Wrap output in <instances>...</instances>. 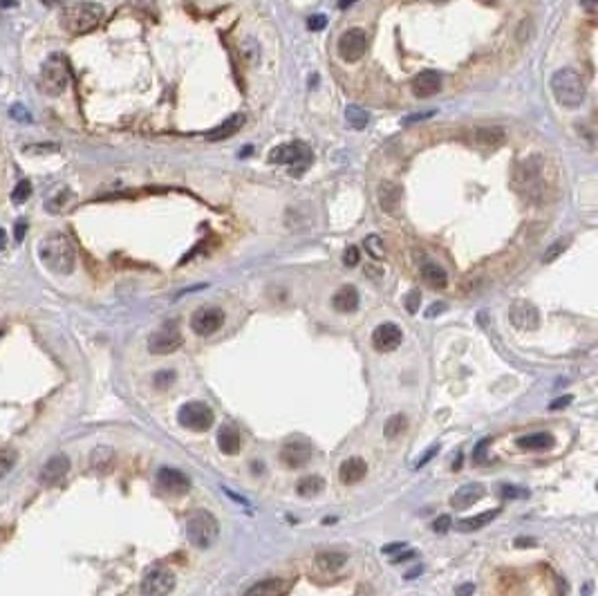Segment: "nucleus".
Segmentation results:
<instances>
[{
    "mask_svg": "<svg viewBox=\"0 0 598 596\" xmlns=\"http://www.w3.org/2000/svg\"><path fill=\"white\" fill-rule=\"evenodd\" d=\"M413 556H415V551H406L403 556H395V558H392V563H403L406 558H413Z\"/></svg>",
    "mask_w": 598,
    "mask_h": 596,
    "instance_id": "obj_52",
    "label": "nucleus"
},
{
    "mask_svg": "<svg viewBox=\"0 0 598 596\" xmlns=\"http://www.w3.org/2000/svg\"><path fill=\"white\" fill-rule=\"evenodd\" d=\"M70 86V67H67L65 59L54 54L50 57L43 65H40L38 72V88L47 97H61V94Z\"/></svg>",
    "mask_w": 598,
    "mask_h": 596,
    "instance_id": "obj_4",
    "label": "nucleus"
},
{
    "mask_svg": "<svg viewBox=\"0 0 598 596\" xmlns=\"http://www.w3.org/2000/svg\"><path fill=\"white\" fill-rule=\"evenodd\" d=\"M403 341V332L395 323H381L372 332V345L376 352H392L397 350Z\"/></svg>",
    "mask_w": 598,
    "mask_h": 596,
    "instance_id": "obj_12",
    "label": "nucleus"
},
{
    "mask_svg": "<svg viewBox=\"0 0 598 596\" xmlns=\"http://www.w3.org/2000/svg\"><path fill=\"white\" fill-rule=\"evenodd\" d=\"M580 5H582V9L590 13V16H594V13H596V0H580Z\"/></svg>",
    "mask_w": 598,
    "mask_h": 596,
    "instance_id": "obj_48",
    "label": "nucleus"
},
{
    "mask_svg": "<svg viewBox=\"0 0 598 596\" xmlns=\"http://www.w3.org/2000/svg\"><path fill=\"white\" fill-rule=\"evenodd\" d=\"M311 159H314V155H311V148L305 142L282 144V146H276L274 151L269 153L271 164L292 166V168H296V173H303L311 164Z\"/></svg>",
    "mask_w": 598,
    "mask_h": 596,
    "instance_id": "obj_6",
    "label": "nucleus"
},
{
    "mask_svg": "<svg viewBox=\"0 0 598 596\" xmlns=\"http://www.w3.org/2000/svg\"><path fill=\"white\" fill-rule=\"evenodd\" d=\"M359 260H361L359 249H357L355 245H350V247L345 249V253H343V263H345V267H357V265H359Z\"/></svg>",
    "mask_w": 598,
    "mask_h": 596,
    "instance_id": "obj_41",
    "label": "nucleus"
},
{
    "mask_svg": "<svg viewBox=\"0 0 598 596\" xmlns=\"http://www.w3.org/2000/svg\"><path fill=\"white\" fill-rule=\"evenodd\" d=\"M442 90V74L437 70H421L413 79V94L417 99H430Z\"/></svg>",
    "mask_w": 598,
    "mask_h": 596,
    "instance_id": "obj_14",
    "label": "nucleus"
},
{
    "mask_svg": "<svg viewBox=\"0 0 598 596\" xmlns=\"http://www.w3.org/2000/svg\"><path fill=\"white\" fill-rule=\"evenodd\" d=\"M437 451H439V446H432V449H430V451H426V455H424V459H419V462H417V469H419V466H424V464L428 462V459H430V457H432L435 453H437Z\"/></svg>",
    "mask_w": 598,
    "mask_h": 596,
    "instance_id": "obj_50",
    "label": "nucleus"
},
{
    "mask_svg": "<svg viewBox=\"0 0 598 596\" xmlns=\"http://www.w3.org/2000/svg\"><path fill=\"white\" fill-rule=\"evenodd\" d=\"M280 457H282V462L287 464L289 469H301L311 459V449H309L307 444H298V442L296 444H287L282 449Z\"/></svg>",
    "mask_w": 598,
    "mask_h": 596,
    "instance_id": "obj_21",
    "label": "nucleus"
},
{
    "mask_svg": "<svg viewBox=\"0 0 598 596\" xmlns=\"http://www.w3.org/2000/svg\"><path fill=\"white\" fill-rule=\"evenodd\" d=\"M25 231H27V222H25V220L16 222V231H13V238H16V242H23Z\"/></svg>",
    "mask_w": 598,
    "mask_h": 596,
    "instance_id": "obj_47",
    "label": "nucleus"
},
{
    "mask_svg": "<svg viewBox=\"0 0 598 596\" xmlns=\"http://www.w3.org/2000/svg\"><path fill=\"white\" fill-rule=\"evenodd\" d=\"M406 430H408V419H406V415H392L388 422H386V426H384V435H386L388 440H397V437L403 435Z\"/></svg>",
    "mask_w": 598,
    "mask_h": 596,
    "instance_id": "obj_32",
    "label": "nucleus"
},
{
    "mask_svg": "<svg viewBox=\"0 0 598 596\" xmlns=\"http://www.w3.org/2000/svg\"><path fill=\"white\" fill-rule=\"evenodd\" d=\"M401 195H403L401 186H397L395 182H381V186H379V205H381L384 213L399 215Z\"/></svg>",
    "mask_w": 598,
    "mask_h": 596,
    "instance_id": "obj_17",
    "label": "nucleus"
},
{
    "mask_svg": "<svg viewBox=\"0 0 598 596\" xmlns=\"http://www.w3.org/2000/svg\"><path fill=\"white\" fill-rule=\"evenodd\" d=\"M16 451H11V449H0V480H5L9 473L13 471V466H16Z\"/></svg>",
    "mask_w": 598,
    "mask_h": 596,
    "instance_id": "obj_34",
    "label": "nucleus"
},
{
    "mask_svg": "<svg viewBox=\"0 0 598 596\" xmlns=\"http://www.w3.org/2000/svg\"><path fill=\"white\" fill-rule=\"evenodd\" d=\"M484 486L482 484H464L459 486V489L451 495V505L455 509H468L473 505H478L480 500L484 498Z\"/></svg>",
    "mask_w": 598,
    "mask_h": 596,
    "instance_id": "obj_18",
    "label": "nucleus"
},
{
    "mask_svg": "<svg viewBox=\"0 0 598 596\" xmlns=\"http://www.w3.org/2000/svg\"><path fill=\"white\" fill-rule=\"evenodd\" d=\"M345 119H347V124H350L352 128L363 130L365 126H368L370 115L365 113L363 108H359V105H347V110H345Z\"/></svg>",
    "mask_w": 598,
    "mask_h": 596,
    "instance_id": "obj_33",
    "label": "nucleus"
},
{
    "mask_svg": "<svg viewBox=\"0 0 598 596\" xmlns=\"http://www.w3.org/2000/svg\"><path fill=\"white\" fill-rule=\"evenodd\" d=\"M38 258L52 274L70 276L76 267V247L63 231H52L38 242Z\"/></svg>",
    "mask_w": 598,
    "mask_h": 596,
    "instance_id": "obj_1",
    "label": "nucleus"
},
{
    "mask_svg": "<svg viewBox=\"0 0 598 596\" xmlns=\"http://www.w3.org/2000/svg\"><path fill=\"white\" fill-rule=\"evenodd\" d=\"M105 16V9L99 3L92 0H79V3H70L61 9V30L72 34V36H84L90 34L92 30H97Z\"/></svg>",
    "mask_w": 598,
    "mask_h": 596,
    "instance_id": "obj_2",
    "label": "nucleus"
},
{
    "mask_svg": "<svg viewBox=\"0 0 598 596\" xmlns=\"http://www.w3.org/2000/svg\"><path fill=\"white\" fill-rule=\"evenodd\" d=\"M32 195V182L30 180H21L18 186L11 191V202L13 205H25L27 200Z\"/></svg>",
    "mask_w": 598,
    "mask_h": 596,
    "instance_id": "obj_35",
    "label": "nucleus"
},
{
    "mask_svg": "<svg viewBox=\"0 0 598 596\" xmlns=\"http://www.w3.org/2000/svg\"><path fill=\"white\" fill-rule=\"evenodd\" d=\"M220 534V525L217 518L209 511H195L186 520V538L188 543L195 545L197 549H209Z\"/></svg>",
    "mask_w": 598,
    "mask_h": 596,
    "instance_id": "obj_5",
    "label": "nucleus"
},
{
    "mask_svg": "<svg viewBox=\"0 0 598 596\" xmlns=\"http://www.w3.org/2000/svg\"><path fill=\"white\" fill-rule=\"evenodd\" d=\"M0 249H5V229H0Z\"/></svg>",
    "mask_w": 598,
    "mask_h": 596,
    "instance_id": "obj_55",
    "label": "nucleus"
},
{
    "mask_svg": "<svg viewBox=\"0 0 598 596\" xmlns=\"http://www.w3.org/2000/svg\"><path fill=\"white\" fill-rule=\"evenodd\" d=\"M488 444H491V440H482V442L478 444V449H475V455H473L475 462L482 464L484 459H486V446H488Z\"/></svg>",
    "mask_w": 598,
    "mask_h": 596,
    "instance_id": "obj_45",
    "label": "nucleus"
},
{
    "mask_svg": "<svg viewBox=\"0 0 598 596\" xmlns=\"http://www.w3.org/2000/svg\"><path fill=\"white\" fill-rule=\"evenodd\" d=\"M325 489V480L321 476H305L303 480H298L296 491L301 498H316Z\"/></svg>",
    "mask_w": 598,
    "mask_h": 596,
    "instance_id": "obj_30",
    "label": "nucleus"
},
{
    "mask_svg": "<svg viewBox=\"0 0 598 596\" xmlns=\"http://www.w3.org/2000/svg\"><path fill=\"white\" fill-rule=\"evenodd\" d=\"M347 563V556L341 551H321L316 554V565L323 572H336Z\"/></svg>",
    "mask_w": 598,
    "mask_h": 596,
    "instance_id": "obj_29",
    "label": "nucleus"
},
{
    "mask_svg": "<svg viewBox=\"0 0 598 596\" xmlns=\"http://www.w3.org/2000/svg\"><path fill=\"white\" fill-rule=\"evenodd\" d=\"M332 305H334L336 311H341V314H350V311H355L359 307V292H357V287H352V285L341 287L334 294Z\"/></svg>",
    "mask_w": 598,
    "mask_h": 596,
    "instance_id": "obj_23",
    "label": "nucleus"
},
{
    "mask_svg": "<svg viewBox=\"0 0 598 596\" xmlns=\"http://www.w3.org/2000/svg\"><path fill=\"white\" fill-rule=\"evenodd\" d=\"M175 382V372L173 370H161L155 374V386L157 388H168Z\"/></svg>",
    "mask_w": 598,
    "mask_h": 596,
    "instance_id": "obj_40",
    "label": "nucleus"
},
{
    "mask_svg": "<svg viewBox=\"0 0 598 596\" xmlns=\"http://www.w3.org/2000/svg\"><path fill=\"white\" fill-rule=\"evenodd\" d=\"M421 278H424L426 285H430L432 290H446V285H448L446 272L435 263H426L424 267H421Z\"/></svg>",
    "mask_w": 598,
    "mask_h": 596,
    "instance_id": "obj_27",
    "label": "nucleus"
},
{
    "mask_svg": "<svg viewBox=\"0 0 598 596\" xmlns=\"http://www.w3.org/2000/svg\"><path fill=\"white\" fill-rule=\"evenodd\" d=\"M569 401H572V397H569V395H565V397H558V401H553V403H551V411H558V408H563V406H567Z\"/></svg>",
    "mask_w": 598,
    "mask_h": 596,
    "instance_id": "obj_49",
    "label": "nucleus"
},
{
    "mask_svg": "<svg viewBox=\"0 0 598 596\" xmlns=\"http://www.w3.org/2000/svg\"><path fill=\"white\" fill-rule=\"evenodd\" d=\"M59 151L57 144H36V146H25L27 155H43V153H54Z\"/></svg>",
    "mask_w": 598,
    "mask_h": 596,
    "instance_id": "obj_38",
    "label": "nucleus"
},
{
    "mask_svg": "<svg viewBox=\"0 0 598 596\" xmlns=\"http://www.w3.org/2000/svg\"><path fill=\"white\" fill-rule=\"evenodd\" d=\"M9 115H11L13 119H21V121H23V124H30V121H32V117H30V113H27V110H25V108H23V105H13V108H11V110H9Z\"/></svg>",
    "mask_w": 598,
    "mask_h": 596,
    "instance_id": "obj_44",
    "label": "nucleus"
},
{
    "mask_svg": "<svg viewBox=\"0 0 598 596\" xmlns=\"http://www.w3.org/2000/svg\"><path fill=\"white\" fill-rule=\"evenodd\" d=\"M67 200H70V191H67V188H65L63 193H59L57 197H52V200H47V202H45V209H47V211H52V213H59V211L63 209V205H65Z\"/></svg>",
    "mask_w": 598,
    "mask_h": 596,
    "instance_id": "obj_37",
    "label": "nucleus"
},
{
    "mask_svg": "<svg viewBox=\"0 0 598 596\" xmlns=\"http://www.w3.org/2000/svg\"><path fill=\"white\" fill-rule=\"evenodd\" d=\"M451 525H453L451 516H439L437 520L432 522V532H437V534H446L448 529H451Z\"/></svg>",
    "mask_w": 598,
    "mask_h": 596,
    "instance_id": "obj_42",
    "label": "nucleus"
},
{
    "mask_svg": "<svg viewBox=\"0 0 598 596\" xmlns=\"http://www.w3.org/2000/svg\"><path fill=\"white\" fill-rule=\"evenodd\" d=\"M565 247H567V242H563V240H560V242H556V245H551V247H549V251L545 253V263H551V260L558 258V256L565 251Z\"/></svg>",
    "mask_w": 598,
    "mask_h": 596,
    "instance_id": "obj_43",
    "label": "nucleus"
},
{
    "mask_svg": "<svg viewBox=\"0 0 598 596\" xmlns=\"http://www.w3.org/2000/svg\"><path fill=\"white\" fill-rule=\"evenodd\" d=\"M67 471H70V457H67L65 453H57L47 459V462L43 464V469H40L38 482L45 484V486H52L59 480H63L67 476Z\"/></svg>",
    "mask_w": 598,
    "mask_h": 596,
    "instance_id": "obj_13",
    "label": "nucleus"
},
{
    "mask_svg": "<svg viewBox=\"0 0 598 596\" xmlns=\"http://www.w3.org/2000/svg\"><path fill=\"white\" fill-rule=\"evenodd\" d=\"M498 516H500V509L482 511V513H478V516H473V518H464L461 522H457V529H459V532H475V529H482V527L491 525Z\"/></svg>",
    "mask_w": 598,
    "mask_h": 596,
    "instance_id": "obj_28",
    "label": "nucleus"
},
{
    "mask_svg": "<svg viewBox=\"0 0 598 596\" xmlns=\"http://www.w3.org/2000/svg\"><path fill=\"white\" fill-rule=\"evenodd\" d=\"M157 484H159V489H164L166 493H173V495H182V493H186L188 489H191V480H188L182 471L168 469V466L159 469Z\"/></svg>",
    "mask_w": 598,
    "mask_h": 596,
    "instance_id": "obj_15",
    "label": "nucleus"
},
{
    "mask_svg": "<svg viewBox=\"0 0 598 596\" xmlns=\"http://www.w3.org/2000/svg\"><path fill=\"white\" fill-rule=\"evenodd\" d=\"M242 444H244V440H242V435H240L236 428L224 426V428H220V432H217V446H220V451H222L224 455H236V453H240Z\"/></svg>",
    "mask_w": 598,
    "mask_h": 596,
    "instance_id": "obj_24",
    "label": "nucleus"
},
{
    "mask_svg": "<svg viewBox=\"0 0 598 596\" xmlns=\"http://www.w3.org/2000/svg\"><path fill=\"white\" fill-rule=\"evenodd\" d=\"M0 7H16V0H0Z\"/></svg>",
    "mask_w": 598,
    "mask_h": 596,
    "instance_id": "obj_53",
    "label": "nucleus"
},
{
    "mask_svg": "<svg viewBox=\"0 0 598 596\" xmlns=\"http://www.w3.org/2000/svg\"><path fill=\"white\" fill-rule=\"evenodd\" d=\"M471 139L475 146H482V148H500L507 139V132L498 126H484V128L475 130Z\"/></svg>",
    "mask_w": 598,
    "mask_h": 596,
    "instance_id": "obj_22",
    "label": "nucleus"
},
{
    "mask_svg": "<svg viewBox=\"0 0 598 596\" xmlns=\"http://www.w3.org/2000/svg\"><path fill=\"white\" fill-rule=\"evenodd\" d=\"M40 3H43L45 7H54V5H59V3H63V0H40Z\"/></svg>",
    "mask_w": 598,
    "mask_h": 596,
    "instance_id": "obj_54",
    "label": "nucleus"
},
{
    "mask_svg": "<svg viewBox=\"0 0 598 596\" xmlns=\"http://www.w3.org/2000/svg\"><path fill=\"white\" fill-rule=\"evenodd\" d=\"M307 25H309V30H323V27H325V16H323V13H316V16L309 18Z\"/></svg>",
    "mask_w": 598,
    "mask_h": 596,
    "instance_id": "obj_46",
    "label": "nucleus"
},
{
    "mask_svg": "<svg viewBox=\"0 0 598 596\" xmlns=\"http://www.w3.org/2000/svg\"><path fill=\"white\" fill-rule=\"evenodd\" d=\"M551 92L563 108H578L587 99V84L574 67H563L551 76Z\"/></svg>",
    "mask_w": 598,
    "mask_h": 596,
    "instance_id": "obj_3",
    "label": "nucleus"
},
{
    "mask_svg": "<svg viewBox=\"0 0 598 596\" xmlns=\"http://www.w3.org/2000/svg\"><path fill=\"white\" fill-rule=\"evenodd\" d=\"M556 444L551 432H531V435L518 437V446L522 451H549Z\"/></svg>",
    "mask_w": 598,
    "mask_h": 596,
    "instance_id": "obj_26",
    "label": "nucleus"
},
{
    "mask_svg": "<svg viewBox=\"0 0 598 596\" xmlns=\"http://www.w3.org/2000/svg\"><path fill=\"white\" fill-rule=\"evenodd\" d=\"M180 345H182V334L175 325H164L161 330L148 336V350L153 355H171V352L180 350Z\"/></svg>",
    "mask_w": 598,
    "mask_h": 596,
    "instance_id": "obj_10",
    "label": "nucleus"
},
{
    "mask_svg": "<svg viewBox=\"0 0 598 596\" xmlns=\"http://www.w3.org/2000/svg\"><path fill=\"white\" fill-rule=\"evenodd\" d=\"M473 592H475V585H464V588L457 590V596H468V594H473Z\"/></svg>",
    "mask_w": 598,
    "mask_h": 596,
    "instance_id": "obj_51",
    "label": "nucleus"
},
{
    "mask_svg": "<svg viewBox=\"0 0 598 596\" xmlns=\"http://www.w3.org/2000/svg\"><path fill=\"white\" fill-rule=\"evenodd\" d=\"M419 305H421V294H419V290H413L410 294L406 296V309L410 311V314H417Z\"/></svg>",
    "mask_w": 598,
    "mask_h": 596,
    "instance_id": "obj_39",
    "label": "nucleus"
},
{
    "mask_svg": "<svg viewBox=\"0 0 598 596\" xmlns=\"http://www.w3.org/2000/svg\"><path fill=\"white\" fill-rule=\"evenodd\" d=\"M365 249H368V253L372 256V258H384V253H386V245L379 236L365 238Z\"/></svg>",
    "mask_w": 598,
    "mask_h": 596,
    "instance_id": "obj_36",
    "label": "nucleus"
},
{
    "mask_svg": "<svg viewBox=\"0 0 598 596\" xmlns=\"http://www.w3.org/2000/svg\"><path fill=\"white\" fill-rule=\"evenodd\" d=\"M338 57L347 63H357L365 57V52L370 50V34L361 30V27H352V30L343 32L341 38L336 43Z\"/></svg>",
    "mask_w": 598,
    "mask_h": 596,
    "instance_id": "obj_7",
    "label": "nucleus"
},
{
    "mask_svg": "<svg viewBox=\"0 0 598 596\" xmlns=\"http://www.w3.org/2000/svg\"><path fill=\"white\" fill-rule=\"evenodd\" d=\"M242 121H244L242 115L229 117L224 124H220L217 128H213V130L207 132V142H224V139H229V137H234V134L242 128Z\"/></svg>",
    "mask_w": 598,
    "mask_h": 596,
    "instance_id": "obj_25",
    "label": "nucleus"
},
{
    "mask_svg": "<svg viewBox=\"0 0 598 596\" xmlns=\"http://www.w3.org/2000/svg\"><path fill=\"white\" fill-rule=\"evenodd\" d=\"M178 419L184 428L195 430V432L209 430L215 422L213 411L204 401H186L178 413Z\"/></svg>",
    "mask_w": 598,
    "mask_h": 596,
    "instance_id": "obj_8",
    "label": "nucleus"
},
{
    "mask_svg": "<svg viewBox=\"0 0 598 596\" xmlns=\"http://www.w3.org/2000/svg\"><path fill=\"white\" fill-rule=\"evenodd\" d=\"M224 325V311L217 307H207V309H197L191 316V330L197 336H211L215 334Z\"/></svg>",
    "mask_w": 598,
    "mask_h": 596,
    "instance_id": "obj_11",
    "label": "nucleus"
},
{
    "mask_svg": "<svg viewBox=\"0 0 598 596\" xmlns=\"http://www.w3.org/2000/svg\"><path fill=\"white\" fill-rule=\"evenodd\" d=\"M175 585H178V578H175V574L171 570H166V567H155V570H151L144 580H142V585H139V594L142 596H168Z\"/></svg>",
    "mask_w": 598,
    "mask_h": 596,
    "instance_id": "obj_9",
    "label": "nucleus"
},
{
    "mask_svg": "<svg viewBox=\"0 0 598 596\" xmlns=\"http://www.w3.org/2000/svg\"><path fill=\"white\" fill-rule=\"evenodd\" d=\"M289 590L287 585V580H282V578H265V580H258V583H253L247 592H244V596H284Z\"/></svg>",
    "mask_w": 598,
    "mask_h": 596,
    "instance_id": "obj_20",
    "label": "nucleus"
},
{
    "mask_svg": "<svg viewBox=\"0 0 598 596\" xmlns=\"http://www.w3.org/2000/svg\"><path fill=\"white\" fill-rule=\"evenodd\" d=\"M113 459H115V451H113V449H105V446H99V449H94L92 455H90V466H92L94 471L105 473L108 469H110Z\"/></svg>",
    "mask_w": 598,
    "mask_h": 596,
    "instance_id": "obj_31",
    "label": "nucleus"
},
{
    "mask_svg": "<svg viewBox=\"0 0 598 596\" xmlns=\"http://www.w3.org/2000/svg\"><path fill=\"white\" fill-rule=\"evenodd\" d=\"M365 473H368V464L363 457H347L338 469V478L343 484H357L365 478Z\"/></svg>",
    "mask_w": 598,
    "mask_h": 596,
    "instance_id": "obj_19",
    "label": "nucleus"
},
{
    "mask_svg": "<svg viewBox=\"0 0 598 596\" xmlns=\"http://www.w3.org/2000/svg\"><path fill=\"white\" fill-rule=\"evenodd\" d=\"M509 319L511 323L515 325V328H520V330H536L538 325H540V314H538V309L531 305V303H515L509 311Z\"/></svg>",
    "mask_w": 598,
    "mask_h": 596,
    "instance_id": "obj_16",
    "label": "nucleus"
}]
</instances>
